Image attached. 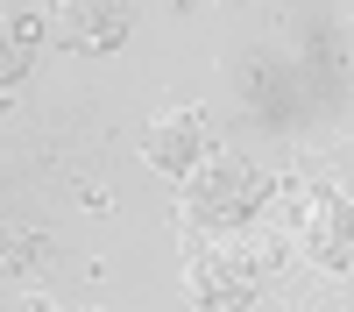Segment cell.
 Returning a JSON list of instances; mask_svg holds the SVG:
<instances>
[{"label":"cell","instance_id":"cell-6","mask_svg":"<svg viewBox=\"0 0 354 312\" xmlns=\"http://www.w3.org/2000/svg\"><path fill=\"white\" fill-rule=\"evenodd\" d=\"M0 21H8V57H0V78H8V100H15V78L28 71V50H36V36H43V8H8Z\"/></svg>","mask_w":354,"mask_h":312},{"label":"cell","instance_id":"cell-2","mask_svg":"<svg viewBox=\"0 0 354 312\" xmlns=\"http://www.w3.org/2000/svg\"><path fill=\"white\" fill-rule=\"evenodd\" d=\"M262 192H270V178H262L255 163H241V156H205L192 178H185V220H198V227H234L241 213H255L262 206Z\"/></svg>","mask_w":354,"mask_h":312},{"label":"cell","instance_id":"cell-1","mask_svg":"<svg viewBox=\"0 0 354 312\" xmlns=\"http://www.w3.org/2000/svg\"><path fill=\"white\" fill-rule=\"evenodd\" d=\"M177 235H185V291L198 305H241L255 284H262V263H255V241L241 235H220V227H198L177 213Z\"/></svg>","mask_w":354,"mask_h":312},{"label":"cell","instance_id":"cell-3","mask_svg":"<svg viewBox=\"0 0 354 312\" xmlns=\"http://www.w3.org/2000/svg\"><path fill=\"white\" fill-rule=\"evenodd\" d=\"M290 241H298L319 270H347L354 263V206L340 192H319V185H290Z\"/></svg>","mask_w":354,"mask_h":312},{"label":"cell","instance_id":"cell-4","mask_svg":"<svg viewBox=\"0 0 354 312\" xmlns=\"http://www.w3.org/2000/svg\"><path fill=\"white\" fill-rule=\"evenodd\" d=\"M205 142H213V121H205L198 107H163L149 121V135H142V156L156 170H170V178H192V170L213 156Z\"/></svg>","mask_w":354,"mask_h":312},{"label":"cell","instance_id":"cell-8","mask_svg":"<svg viewBox=\"0 0 354 312\" xmlns=\"http://www.w3.org/2000/svg\"><path fill=\"white\" fill-rule=\"evenodd\" d=\"M198 312H241V305H198Z\"/></svg>","mask_w":354,"mask_h":312},{"label":"cell","instance_id":"cell-7","mask_svg":"<svg viewBox=\"0 0 354 312\" xmlns=\"http://www.w3.org/2000/svg\"><path fill=\"white\" fill-rule=\"evenodd\" d=\"M15 312H57V305H43V298H21V305H15Z\"/></svg>","mask_w":354,"mask_h":312},{"label":"cell","instance_id":"cell-5","mask_svg":"<svg viewBox=\"0 0 354 312\" xmlns=\"http://www.w3.org/2000/svg\"><path fill=\"white\" fill-rule=\"evenodd\" d=\"M64 43L71 50H113L128 36V8H64Z\"/></svg>","mask_w":354,"mask_h":312}]
</instances>
